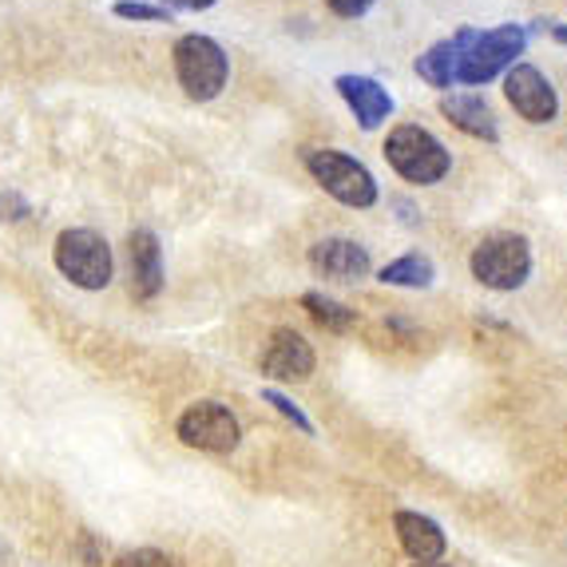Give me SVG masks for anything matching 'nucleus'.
<instances>
[{
  "instance_id": "17",
  "label": "nucleus",
  "mask_w": 567,
  "mask_h": 567,
  "mask_svg": "<svg viewBox=\"0 0 567 567\" xmlns=\"http://www.w3.org/2000/svg\"><path fill=\"white\" fill-rule=\"evenodd\" d=\"M302 310L330 333H346V330H353V326H358V310L333 302V298H326V293H318V290L302 293Z\"/></svg>"
},
{
  "instance_id": "15",
  "label": "nucleus",
  "mask_w": 567,
  "mask_h": 567,
  "mask_svg": "<svg viewBox=\"0 0 567 567\" xmlns=\"http://www.w3.org/2000/svg\"><path fill=\"white\" fill-rule=\"evenodd\" d=\"M441 115H445L453 127H461L464 135H473V140H484V143L501 140V123H496L492 107L484 104L476 92H445L441 95Z\"/></svg>"
},
{
  "instance_id": "16",
  "label": "nucleus",
  "mask_w": 567,
  "mask_h": 567,
  "mask_svg": "<svg viewBox=\"0 0 567 567\" xmlns=\"http://www.w3.org/2000/svg\"><path fill=\"white\" fill-rule=\"evenodd\" d=\"M378 282L398 286V290H429V286L436 282V266H433V258L421 255V250H409V255L381 266Z\"/></svg>"
},
{
  "instance_id": "12",
  "label": "nucleus",
  "mask_w": 567,
  "mask_h": 567,
  "mask_svg": "<svg viewBox=\"0 0 567 567\" xmlns=\"http://www.w3.org/2000/svg\"><path fill=\"white\" fill-rule=\"evenodd\" d=\"M127 262H132V298L135 302H155L163 293V246L159 235L147 227L127 235Z\"/></svg>"
},
{
  "instance_id": "25",
  "label": "nucleus",
  "mask_w": 567,
  "mask_h": 567,
  "mask_svg": "<svg viewBox=\"0 0 567 567\" xmlns=\"http://www.w3.org/2000/svg\"><path fill=\"white\" fill-rule=\"evenodd\" d=\"M413 567H449V564H413Z\"/></svg>"
},
{
  "instance_id": "21",
  "label": "nucleus",
  "mask_w": 567,
  "mask_h": 567,
  "mask_svg": "<svg viewBox=\"0 0 567 567\" xmlns=\"http://www.w3.org/2000/svg\"><path fill=\"white\" fill-rule=\"evenodd\" d=\"M29 215V199H20L17 190H0V223H24Z\"/></svg>"
},
{
  "instance_id": "4",
  "label": "nucleus",
  "mask_w": 567,
  "mask_h": 567,
  "mask_svg": "<svg viewBox=\"0 0 567 567\" xmlns=\"http://www.w3.org/2000/svg\"><path fill=\"white\" fill-rule=\"evenodd\" d=\"M524 48H528V29L524 24H496L488 32H473L464 48L461 68H456V84L481 87L488 80L504 76L512 64H520Z\"/></svg>"
},
{
  "instance_id": "13",
  "label": "nucleus",
  "mask_w": 567,
  "mask_h": 567,
  "mask_svg": "<svg viewBox=\"0 0 567 567\" xmlns=\"http://www.w3.org/2000/svg\"><path fill=\"white\" fill-rule=\"evenodd\" d=\"M393 528H398V539L405 556L413 564H441L449 551V536L441 532V524L433 516H421V512H393Z\"/></svg>"
},
{
  "instance_id": "7",
  "label": "nucleus",
  "mask_w": 567,
  "mask_h": 567,
  "mask_svg": "<svg viewBox=\"0 0 567 567\" xmlns=\"http://www.w3.org/2000/svg\"><path fill=\"white\" fill-rule=\"evenodd\" d=\"M179 441L187 449H199L210 456H227L243 445V425L223 401H195L183 409L179 425H175Z\"/></svg>"
},
{
  "instance_id": "10",
  "label": "nucleus",
  "mask_w": 567,
  "mask_h": 567,
  "mask_svg": "<svg viewBox=\"0 0 567 567\" xmlns=\"http://www.w3.org/2000/svg\"><path fill=\"white\" fill-rule=\"evenodd\" d=\"M338 95L346 100V107L353 112V120L361 123V132H378L389 115L398 112V100L389 95V87H381L373 76H358V72H346V76L333 80Z\"/></svg>"
},
{
  "instance_id": "2",
  "label": "nucleus",
  "mask_w": 567,
  "mask_h": 567,
  "mask_svg": "<svg viewBox=\"0 0 567 567\" xmlns=\"http://www.w3.org/2000/svg\"><path fill=\"white\" fill-rule=\"evenodd\" d=\"M302 163L313 175V183H318L330 199H338L341 207L369 210L381 199L373 171H369L361 159H353V155L338 152V147H306Z\"/></svg>"
},
{
  "instance_id": "14",
  "label": "nucleus",
  "mask_w": 567,
  "mask_h": 567,
  "mask_svg": "<svg viewBox=\"0 0 567 567\" xmlns=\"http://www.w3.org/2000/svg\"><path fill=\"white\" fill-rule=\"evenodd\" d=\"M473 32L476 29H461V32H453V37L436 40L425 56H416L413 72L425 80L429 87H436V92H449V87L456 84V68H461V56H464V48H468V40H473Z\"/></svg>"
},
{
  "instance_id": "5",
  "label": "nucleus",
  "mask_w": 567,
  "mask_h": 567,
  "mask_svg": "<svg viewBox=\"0 0 567 567\" xmlns=\"http://www.w3.org/2000/svg\"><path fill=\"white\" fill-rule=\"evenodd\" d=\"M52 262L80 290H107L115 278L112 246H107L104 235H95L87 227L60 230L56 246H52Z\"/></svg>"
},
{
  "instance_id": "22",
  "label": "nucleus",
  "mask_w": 567,
  "mask_h": 567,
  "mask_svg": "<svg viewBox=\"0 0 567 567\" xmlns=\"http://www.w3.org/2000/svg\"><path fill=\"white\" fill-rule=\"evenodd\" d=\"M378 0H326V9L333 12V17H341V20H358V17H365L369 9H373Z\"/></svg>"
},
{
  "instance_id": "6",
  "label": "nucleus",
  "mask_w": 567,
  "mask_h": 567,
  "mask_svg": "<svg viewBox=\"0 0 567 567\" xmlns=\"http://www.w3.org/2000/svg\"><path fill=\"white\" fill-rule=\"evenodd\" d=\"M468 270L481 286L496 293H512L520 290L532 278V246L524 235H512V230H501V235L481 238V246L468 258Z\"/></svg>"
},
{
  "instance_id": "8",
  "label": "nucleus",
  "mask_w": 567,
  "mask_h": 567,
  "mask_svg": "<svg viewBox=\"0 0 567 567\" xmlns=\"http://www.w3.org/2000/svg\"><path fill=\"white\" fill-rule=\"evenodd\" d=\"M504 100L528 123H551L559 115V92L551 87V80L536 64H524V60L504 72Z\"/></svg>"
},
{
  "instance_id": "9",
  "label": "nucleus",
  "mask_w": 567,
  "mask_h": 567,
  "mask_svg": "<svg viewBox=\"0 0 567 567\" xmlns=\"http://www.w3.org/2000/svg\"><path fill=\"white\" fill-rule=\"evenodd\" d=\"M313 365H318L313 346L298 330L282 326V330L270 333L262 350V373L270 381H306L313 373Z\"/></svg>"
},
{
  "instance_id": "3",
  "label": "nucleus",
  "mask_w": 567,
  "mask_h": 567,
  "mask_svg": "<svg viewBox=\"0 0 567 567\" xmlns=\"http://www.w3.org/2000/svg\"><path fill=\"white\" fill-rule=\"evenodd\" d=\"M385 159L405 183L433 187L453 171V152L421 123H398L385 140Z\"/></svg>"
},
{
  "instance_id": "23",
  "label": "nucleus",
  "mask_w": 567,
  "mask_h": 567,
  "mask_svg": "<svg viewBox=\"0 0 567 567\" xmlns=\"http://www.w3.org/2000/svg\"><path fill=\"white\" fill-rule=\"evenodd\" d=\"M159 4L171 12H207V9H215L218 0H159Z\"/></svg>"
},
{
  "instance_id": "11",
  "label": "nucleus",
  "mask_w": 567,
  "mask_h": 567,
  "mask_svg": "<svg viewBox=\"0 0 567 567\" xmlns=\"http://www.w3.org/2000/svg\"><path fill=\"white\" fill-rule=\"evenodd\" d=\"M310 270L326 282H358L373 270L369 250L353 238H322L310 246Z\"/></svg>"
},
{
  "instance_id": "20",
  "label": "nucleus",
  "mask_w": 567,
  "mask_h": 567,
  "mask_svg": "<svg viewBox=\"0 0 567 567\" xmlns=\"http://www.w3.org/2000/svg\"><path fill=\"white\" fill-rule=\"evenodd\" d=\"M112 567H175V559L159 548H135V551H123Z\"/></svg>"
},
{
  "instance_id": "19",
  "label": "nucleus",
  "mask_w": 567,
  "mask_h": 567,
  "mask_svg": "<svg viewBox=\"0 0 567 567\" xmlns=\"http://www.w3.org/2000/svg\"><path fill=\"white\" fill-rule=\"evenodd\" d=\"M262 401H266V405H270V409H275V413H282L286 421H290V425L298 429V433L313 436V421H310V416L302 413V405H298V401H293V398H286L282 389L266 385V389H262Z\"/></svg>"
},
{
  "instance_id": "18",
  "label": "nucleus",
  "mask_w": 567,
  "mask_h": 567,
  "mask_svg": "<svg viewBox=\"0 0 567 567\" xmlns=\"http://www.w3.org/2000/svg\"><path fill=\"white\" fill-rule=\"evenodd\" d=\"M112 17L132 20V24H171V17H175V12L163 9L159 0H115Z\"/></svg>"
},
{
  "instance_id": "24",
  "label": "nucleus",
  "mask_w": 567,
  "mask_h": 567,
  "mask_svg": "<svg viewBox=\"0 0 567 567\" xmlns=\"http://www.w3.org/2000/svg\"><path fill=\"white\" fill-rule=\"evenodd\" d=\"M551 40H556V44H564L567 48V24H551Z\"/></svg>"
},
{
  "instance_id": "1",
  "label": "nucleus",
  "mask_w": 567,
  "mask_h": 567,
  "mask_svg": "<svg viewBox=\"0 0 567 567\" xmlns=\"http://www.w3.org/2000/svg\"><path fill=\"white\" fill-rule=\"evenodd\" d=\"M171 60H175V80L195 104H210L230 84V56L215 37L187 32V37L175 40Z\"/></svg>"
}]
</instances>
